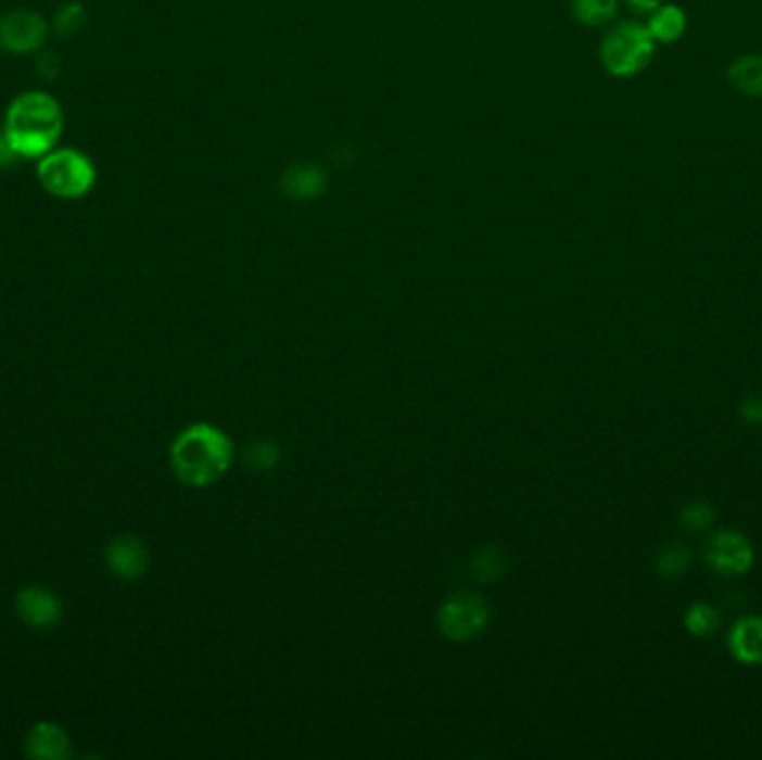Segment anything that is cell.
I'll return each mask as SVG.
<instances>
[{
	"label": "cell",
	"instance_id": "1",
	"mask_svg": "<svg viewBox=\"0 0 762 760\" xmlns=\"http://www.w3.org/2000/svg\"><path fill=\"white\" fill-rule=\"evenodd\" d=\"M3 132L21 161H38L61 145L65 132V112L56 97L42 90L16 94L3 118Z\"/></svg>",
	"mask_w": 762,
	"mask_h": 760
},
{
	"label": "cell",
	"instance_id": "2",
	"mask_svg": "<svg viewBox=\"0 0 762 760\" xmlns=\"http://www.w3.org/2000/svg\"><path fill=\"white\" fill-rule=\"evenodd\" d=\"M232 444L228 435L209 425H192L173 444L169 461L175 476L190 486L217 482L230 467Z\"/></svg>",
	"mask_w": 762,
	"mask_h": 760
},
{
	"label": "cell",
	"instance_id": "3",
	"mask_svg": "<svg viewBox=\"0 0 762 760\" xmlns=\"http://www.w3.org/2000/svg\"><path fill=\"white\" fill-rule=\"evenodd\" d=\"M38 186L59 201H80L97 188L99 170L88 152L56 145L36 161Z\"/></svg>",
	"mask_w": 762,
	"mask_h": 760
},
{
	"label": "cell",
	"instance_id": "4",
	"mask_svg": "<svg viewBox=\"0 0 762 760\" xmlns=\"http://www.w3.org/2000/svg\"><path fill=\"white\" fill-rule=\"evenodd\" d=\"M656 40L651 31L640 23L615 25L600 46V59L609 74L618 78H631L640 74L653 59Z\"/></svg>",
	"mask_w": 762,
	"mask_h": 760
},
{
	"label": "cell",
	"instance_id": "5",
	"mask_svg": "<svg viewBox=\"0 0 762 760\" xmlns=\"http://www.w3.org/2000/svg\"><path fill=\"white\" fill-rule=\"evenodd\" d=\"M52 25L36 10L18 8L0 16V50L14 56H36L48 46Z\"/></svg>",
	"mask_w": 762,
	"mask_h": 760
},
{
	"label": "cell",
	"instance_id": "6",
	"mask_svg": "<svg viewBox=\"0 0 762 760\" xmlns=\"http://www.w3.org/2000/svg\"><path fill=\"white\" fill-rule=\"evenodd\" d=\"M488 622V609L482 598L463 594L448 600L440 613V626L444 636L453 641H471L480 636Z\"/></svg>",
	"mask_w": 762,
	"mask_h": 760
},
{
	"label": "cell",
	"instance_id": "7",
	"mask_svg": "<svg viewBox=\"0 0 762 760\" xmlns=\"http://www.w3.org/2000/svg\"><path fill=\"white\" fill-rule=\"evenodd\" d=\"M16 613L27 626L48 631L59 624L63 616V605L50 588L25 586L16 596Z\"/></svg>",
	"mask_w": 762,
	"mask_h": 760
},
{
	"label": "cell",
	"instance_id": "8",
	"mask_svg": "<svg viewBox=\"0 0 762 760\" xmlns=\"http://www.w3.org/2000/svg\"><path fill=\"white\" fill-rule=\"evenodd\" d=\"M279 190L290 201L308 203L328 190V175L319 163L296 161L285 167V173L279 179Z\"/></svg>",
	"mask_w": 762,
	"mask_h": 760
},
{
	"label": "cell",
	"instance_id": "9",
	"mask_svg": "<svg viewBox=\"0 0 762 760\" xmlns=\"http://www.w3.org/2000/svg\"><path fill=\"white\" fill-rule=\"evenodd\" d=\"M707 558L711 567L720 573H742L751 567L753 554L749 542L734 531H720L709 540Z\"/></svg>",
	"mask_w": 762,
	"mask_h": 760
},
{
	"label": "cell",
	"instance_id": "10",
	"mask_svg": "<svg viewBox=\"0 0 762 760\" xmlns=\"http://www.w3.org/2000/svg\"><path fill=\"white\" fill-rule=\"evenodd\" d=\"M105 562L120 580H137L148 571L150 554L141 540L132 535H120L107 544Z\"/></svg>",
	"mask_w": 762,
	"mask_h": 760
},
{
	"label": "cell",
	"instance_id": "11",
	"mask_svg": "<svg viewBox=\"0 0 762 760\" xmlns=\"http://www.w3.org/2000/svg\"><path fill=\"white\" fill-rule=\"evenodd\" d=\"M25 753L29 758L63 760L72 753L69 736L56 723H36L25 736Z\"/></svg>",
	"mask_w": 762,
	"mask_h": 760
},
{
	"label": "cell",
	"instance_id": "12",
	"mask_svg": "<svg viewBox=\"0 0 762 760\" xmlns=\"http://www.w3.org/2000/svg\"><path fill=\"white\" fill-rule=\"evenodd\" d=\"M729 647L734 656L742 662H762V620L758 618H745L740 620L732 636H729Z\"/></svg>",
	"mask_w": 762,
	"mask_h": 760
},
{
	"label": "cell",
	"instance_id": "13",
	"mask_svg": "<svg viewBox=\"0 0 762 760\" xmlns=\"http://www.w3.org/2000/svg\"><path fill=\"white\" fill-rule=\"evenodd\" d=\"M727 78L736 92L760 99L762 97V56L747 54L736 59L727 69Z\"/></svg>",
	"mask_w": 762,
	"mask_h": 760
},
{
	"label": "cell",
	"instance_id": "14",
	"mask_svg": "<svg viewBox=\"0 0 762 760\" xmlns=\"http://www.w3.org/2000/svg\"><path fill=\"white\" fill-rule=\"evenodd\" d=\"M647 29L651 31L656 43L662 46H671L675 43L677 38H681L687 29V16L685 12L677 5H660L653 14L651 21L647 25Z\"/></svg>",
	"mask_w": 762,
	"mask_h": 760
},
{
	"label": "cell",
	"instance_id": "15",
	"mask_svg": "<svg viewBox=\"0 0 762 760\" xmlns=\"http://www.w3.org/2000/svg\"><path fill=\"white\" fill-rule=\"evenodd\" d=\"M88 23V10L80 3V0H65L61 3L50 21L52 31L59 38H74Z\"/></svg>",
	"mask_w": 762,
	"mask_h": 760
},
{
	"label": "cell",
	"instance_id": "16",
	"mask_svg": "<svg viewBox=\"0 0 762 760\" xmlns=\"http://www.w3.org/2000/svg\"><path fill=\"white\" fill-rule=\"evenodd\" d=\"M571 12L577 23L600 27L618 14V0H571Z\"/></svg>",
	"mask_w": 762,
	"mask_h": 760
},
{
	"label": "cell",
	"instance_id": "17",
	"mask_svg": "<svg viewBox=\"0 0 762 760\" xmlns=\"http://www.w3.org/2000/svg\"><path fill=\"white\" fill-rule=\"evenodd\" d=\"M689 560H691V556H689V552H687L685 546H671L660 556L658 571L664 578H677V575H683L687 571Z\"/></svg>",
	"mask_w": 762,
	"mask_h": 760
},
{
	"label": "cell",
	"instance_id": "18",
	"mask_svg": "<svg viewBox=\"0 0 762 760\" xmlns=\"http://www.w3.org/2000/svg\"><path fill=\"white\" fill-rule=\"evenodd\" d=\"M687 626L696 636H709L717 626V616L711 607L707 605H696L689 616H687Z\"/></svg>",
	"mask_w": 762,
	"mask_h": 760
},
{
	"label": "cell",
	"instance_id": "19",
	"mask_svg": "<svg viewBox=\"0 0 762 760\" xmlns=\"http://www.w3.org/2000/svg\"><path fill=\"white\" fill-rule=\"evenodd\" d=\"M713 518V511H711V506L702 504V502H694L689 504L687 509L683 511V522L689 527V529H704Z\"/></svg>",
	"mask_w": 762,
	"mask_h": 760
},
{
	"label": "cell",
	"instance_id": "20",
	"mask_svg": "<svg viewBox=\"0 0 762 760\" xmlns=\"http://www.w3.org/2000/svg\"><path fill=\"white\" fill-rule=\"evenodd\" d=\"M36 67L42 78H56L61 72L59 56L54 52H42V50L36 54Z\"/></svg>",
	"mask_w": 762,
	"mask_h": 760
},
{
	"label": "cell",
	"instance_id": "21",
	"mask_svg": "<svg viewBox=\"0 0 762 760\" xmlns=\"http://www.w3.org/2000/svg\"><path fill=\"white\" fill-rule=\"evenodd\" d=\"M21 161V156L16 154V150L12 148L8 135L3 132V128H0V173H5V170H12V167Z\"/></svg>",
	"mask_w": 762,
	"mask_h": 760
},
{
	"label": "cell",
	"instance_id": "22",
	"mask_svg": "<svg viewBox=\"0 0 762 760\" xmlns=\"http://www.w3.org/2000/svg\"><path fill=\"white\" fill-rule=\"evenodd\" d=\"M742 415H745L749 421H753V425H760V421H762V395L749 397V400L745 402V406H742Z\"/></svg>",
	"mask_w": 762,
	"mask_h": 760
},
{
	"label": "cell",
	"instance_id": "23",
	"mask_svg": "<svg viewBox=\"0 0 762 760\" xmlns=\"http://www.w3.org/2000/svg\"><path fill=\"white\" fill-rule=\"evenodd\" d=\"M628 8L633 12H638V14H653L660 5H662V0H626Z\"/></svg>",
	"mask_w": 762,
	"mask_h": 760
}]
</instances>
